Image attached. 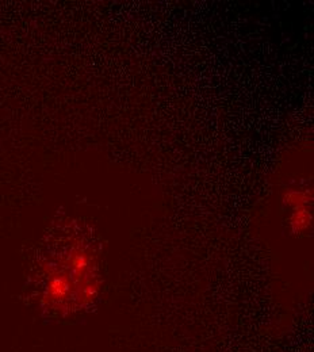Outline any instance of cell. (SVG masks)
Instances as JSON below:
<instances>
[{"mask_svg":"<svg viewBox=\"0 0 314 352\" xmlns=\"http://www.w3.org/2000/svg\"><path fill=\"white\" fill-rule=\"evenodd\" d=\"M98 289V250L90 233L76 222L53 230L37 262L40 308L53 317H71L90 308Z\"/></svg>","mask_w":314,"mask_h":352,"instance_id":"6da1fadb","label":"cell"}]
</instances>
